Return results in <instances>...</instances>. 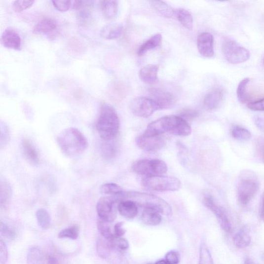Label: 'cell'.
I'll list each match as a JSON object with an SVG mask.
<instances>
[{
	"label": "cell",
	"mask_w": 264,
	"mask_h": 264,
	"mask_svg": "<svg viewBox=\"0 0 264 264\" xmlns=\"http://www.w3.org/2000/svg\"><path fill=\"white\" fill-rule=\"evenodd\" d=\"M48 264H58L57 260L53 256L48 257Z\"/></svg>",
	"instance_id": "51"
},
{
	"label": "cell",
	"mask_w": 264,
	"mask_h": 264,
	"mask_svg": "<svg viewBox=\"0 0 264 264\" xmlns=\"http://www.w3.org/2000/svg\"><path fill=\"white\" fill-rule=\"evenodd\" d=\"M120 202L128 200L136 204L144 206L145 208L152 209L160 214L170 216L172 214L170 205L164 200L153 194L138 191H122L113 196Z\"/></svg>",
	"instance_id": "4"
},
{
	"label": "cell",
	"mask_w": 264,
	"mask_h": 264,
	"mask_svg": "<svg viewBox=\"0 0 264 264\" xmlns=\"http://www.w3.org/2000/svg\"><path fill=\"white\" fill-rule=\"evenodd\" d=\"M57 26V22L54 19L51 18L43 19L34 27L33 33L34 34L50 33L55 30Z\"/></svg>",
	"instance_id": "22"
},
{
	"label": "cell",
	"mask_w": 264,
	"mask_h": 264,
	"mask_svg": "<svg viewBox=\"0 0 264 264\" xmlns=\"http://www.w3.org/2000/svg\"><path fill=\"white\" fill-rule=\"evenodd\" d=\"M119 201L113 196L101 197L97 204L99 219L112 223L116 219Z\"/></svg>",
	"instance_id": "9"
},
{
	"label": "cell",
	"mask_w": 264,
	"mask_h": 264,
	"mask_svg": "<svg viewBox=\"0 0 264 264\" xmlns=\"http://www.w3.org/2000/svg\"><path fill=\"white\" fill-rule=\"evenodd\" d=\"M254 122L257 127L261 130H264V119L262 117L257 116L254 118Z\"/></svg>",
	"instance_id": "49"
},
{
	"label": "cell",
	"mask_w": 264,
	"mask_h": 264,
	"mask_svg": "<svg viewBox=\"0 0 264 264\" xmlns=\"http://www.w3.org/2000/svg\"><path fill=\"white\" fill-rule=\"evenodd\" d=\"M130 109L138 117L148 118L159 110L156 103L149 97H138L132 100Z\"/></svg>",
	"instance_id": "10"
},
{
	"label": "cell",
	"mask_w": 264,
	"mask_h": 264,
	"mask_svg": "<svg viewBox=\"0 0 264 264\" xmlns=\"http://www.w3.org/2000/svg\"><path fill=\"white\" fill-rule=\"evenodd\" d=\"M79 235V228L76 226H73L63 229L59 234L60 238H68L76 240Z\"/></svg>",
	"instance_id": "36"
},
{
	"label": "cell",
	"mask_w": 264,
	"mask_h": 264,
	"mask_svg": "<svg viewBox=\"0 0 264 264\" xmlns=\"http://www.w3.org/2000/svg\"></svg>",
	"instance_id": "55"
},
{
	"label": "cell",
	"mask_w": 264,
	"mask_h": 264,
	"mask_svg": "<svg viewBox=\"0 0 264 264\" xmlns=\"http://www.w3.org/2000/svg\"><path fill=\"white\" fill-rule=\"evenodd\" d=\"M197 48L200 54L205 57H212L214 55V37L209 32H203L197 38Z\"/></svg>",
	"instance_id": "15"
},
{
	"label": "cell",
	"mask_w": 264,
	"mask_h": 264,
	"mask_svg": "<svg viewBox=\"0 0 264 264\" xmlns=\"http://www.w3.org/2000/svg\"><path fill=\"white\" fill-rule=\"evenodd\" d=\"M118 211L121 215L128 219H134L139 212L137 204L128 200H122L119 203Z\"/></svg>",
	"instance_id": "20"
},
{
	"label": "cell",
	"mask_w": 264,
	"mask_h": 264,
	"mask_svg": "<svg viewBox=\"0 0 264 264\" xmlns=\"http://www.w3.org/2000/svg\"><path fill=\"white\" fill-rule=\"evenodd\" d=\"M113 249L112 243L105 238H99L97 240L96 250L100 258L104 259H108Z\"/></svg>",
	"instance_id": "29"
},
{
	"label": "cell",
	"mask_w": 264,
	"mask_h": 264,
	"mask_svg": "<svg viewBox=\"0 0 264 264\" xmlns=\"http://www.w3.org/2000/svg\"><path fill=\"white\" fill-rule=\"evenodd\" d=\"M204 205L209 209L217 218L221 226L226 232L231 230L232 226L224 210L218 205L211 195L205 196L203 199Z\"/></svg>",
	"instance_id": "12"
},
{
	"label": "cell",
	"mask_w": 264,
	"mask_h": 264,
	"mask_svg": "<svg viewBox=\"0 0 264 264\" xmlns=\"http://www.w3.org/2000/svg\"><path fill=\"white\" fill-rule=\"evenodd\" d=\"M123 223L119 222L113 226V234L115 238L121 237L125 233V230L123 228Z\"/></svg>",
	"instance_id": "48"
},
{
	"label": "cell",
	"mask_w": 264,
	"mask_h": 264,
	"mask_svg": "<svg viewBox=\"0 0 264 264\" xmlns=\"http://www.w3.org/2000/svg\"><path fill=\"white\" fill-rule=\"evenodd\" d=\"M142 222L148 226H155L161 223L162 218L157 211L149 208H145L141 217Z\"/></svg>",
	"instance_id": "25"
},
{
	"label": "cell",
	"mask_w": 264,
	"mask_h": 264,
	"mask_svg": "<svg viewBox=\"0 0 264 264\" xmlns=\"http://www.w3.org/2000/svg\"><path fill=\"white\" fill-rule=\"evenodd\" d=\"M123 26L119 23H111L100 31L102 38L108 40H113L119 38L122 33Z\"/></svg>",
	"instance_id": "19"
},
{
	"label": "cell",
	"mask_w": 264,
	"mask_h": 264,
	"mask_svg": "<svg viewBox=\"0 0 264 264\" xmlns=\"http://www.w3.org/2000/svg\"><path fill=\"white\" fill-rule=\"evenodd\" d=\"M158 67L155 65H148L142 68L139 73L142 81L148 84L155 83L158 80Z\"/></svg>",
	"instance_id": "17"
},
{
	"label": "cell",
	"mask_w": 264,
	"mask_h": 264,
	"mask_svg": "<svg viewBox=\"0 0 264 264\" xmlns=\"http://www.w3.org/2000/svg\"><path fill=\"white\" fill-rule=\"evenodd\" d=\"M34 2V1H15L13 4V7L16 12L20 13L30 8Z\"/></svg>",
	"instance_id": "39"
},
{
	"label": "cell",
	"mask_w": 264,
	"mask_h": 264,
	"mask_svg": "<svg viewBox=\"0 0 264 264\" xmlns=\"http://www.w3.org/2000/svg\"><path fill=\"white\" fill-rule=\"evenodd\" d=\"M1 193H0V204L1 209H6L9 205L11 196H12V190L10 184L5 180H1Z\"/></svg>",
	"instance_id": "27"
},
{
	"label": "cell",
	"mask_w": 264,
	"mask_h": 264,
	"mask_svg": "<svg viewBox=\"0 0 264 264\" xmlns=\"http://www.w3.org/2000/svg\"><path fill=\"white\" fill-rule=\"evenodd\" d=\"M149 98L157 105L159 110L173 107L176 102L175 96L170 92L160 88H153L149 90Z\"/></svg>",
	"instance_id": "13"
},
{
	"label": "cell",
	"mask_w": 264,
	"mask_h": 264,
	"mask_svg": "<svg viewBox=\"0 0 264 264\" xmlns=\"http://www.w3.org/2000/svg\"><path fill=\"white\" fill-rule=\"evenodd\" d=\"M231 135L234 139L239 142L250 140L251 134L247 129L239 125H234L231 129Z\"/></svg>",
	"instance_id": "33"
},
{
	"label": "cell",
	"mask_w": 264,
	"mask_h": 264,
	"mask_svg": "<svg viewBox=\"0 0 264 264\" xmlns=\"http://www.w3.org/2000/svg\"><path fill=\"white\" fill-rule=\"evenodd\" d=\"M133 171L137 174L152 177L163 176L167 171V166L165 162L160 159H141L133 165Z\"/></svg>",
	"instance_id": "7"
},
{
	"label": "cell",
	"mask_w": 264,
	"mask_h": 264,
	"mask_svg": "<svg viewBox=\"0 0 264 264\" xmlns=\"http://www.w3.org/2000/svg\"><path fill=\"white\" fill-rule=\"evenodd\" d=\"M250 82V79L245 78L241 81L237 87V96L239 101L242 103H245L248 101L247 88Z\"/></svg>",
	"instance_id": "35"
},
{
	"label": "cell",
	"mask_w": 264,
	"mask_h": 264,
	"mask_svg": "<svg viewBox=\"0 0 264 264\" xmlns=\"http://www.w3.org/2000/svg\"><path fill=\"white\" fill-rule=\"evenodd\" d=\"M0 232L2 235L8 238L12 239L15 236V232L2 222L1 223V226H0Z\"/></svg>",
	"instance_id": "46"
},
{
	"label": "cell",
	"mask_w": 264,
	"mask_h": 264,
	"mask_svg": "<svg viewBox=\"0 0 264 264\" xmlns=\"http://www.w3.org/2000/svg\"><path fill=\"white\" fill-rule=\"evenodd\" d=\"M224 97V90L221 87H217L209 92L204 100L205 108L209 110H213L221 104Z\"/></svg>",
	"instance_id": "16"
},
{
	"label": "cell",
	"mask_w": 264,
	"mask_h": 264,
	"mask_svg": "<svg viewBox=\"0 0 264 264\" xmlns=\"http://www.w3.org/2000/svg\"><path fill=\"white\" fill-rule=\"evenodd\" d=\"M135 142L142 151L148 152L157 151L166 144V141L162 135L149 136L145 134L138 136Z\"/></svg>",
	"instance_id": "11"
},
{
	"label": "cell",
	"mask_w": 264,
	"mask_h": 264,
	"mask_svg": "<svg viewBox=\"0 0 264 264\" xmlns=\"http://www.w3.org/2000/svg\"><path fill=\"white\" fill-rule=\"evenodd\" d=\"M10 139L9 130L7 125L5 123L1 124V148L5 147L9 142Z\"/></svg>",
	"instance_id": "42"
},
{
	"label": "cell",
	"mask_w": 264,
	"mask_h": 264,
	"mask_svg": "<svg viewBox=\"0 0 264 264\" xmlns=\"http://www.w3.org/2000/svg\"><path fill=\"white\" fill-rule=\"evenodd\" d=\"M98 231L103 238L113 243L115 237L112 232L110 223L103 221L98 219L97 221Z\"/></svg>",
	"instance_id": "32"
},
{
	"label": "cell",
	"mask_w": 264,
	"mask_h": 264,
	"mask_svg": "<svg viewBox=\"0 0 264 264\" xmlns=\"http://www.w3.org/2000/svg\"><path fill=\"white\" fill-rule=\"evenodd\" d=\"M36 217L38 224L41 228L47 229L49 227L51 219L47 210L43 209L38 210L36 213Z\"/></svg>",
	"instance_id": "34"
},
{
	"label": "cell",
	"mask_w": 264,
	"mask_h": 264,
	"mask_svg": "<svg viewBox=\"0 0 264 264\" xmlns=\"http://www.w3.org/2000/svg\"><path fill=\"white\" fill-rule=\"evenodd\" d=\"M175 13L181 24L186 29L191 30L193 28V18L189 10L185 8H179Z\"/></svg>",
	"instance_id": "30"
},
{
	"label": "cell",
	"mask_w": 264,
	"mask_h": 264,
	"mask_svg": "<svg viewBox=\"0 0 264 264\" xmlns=\"http://www.w3.org/2000/svg\"><path fill=\"white\" fill-rule=\"evenodd\" d=\"M260 189V183L256 177L252 175L244 176L237 186V198L242 206L247 205L256 196Z\"/></svg>",
	"instance_id": "6"
},
{
	"label": "cell",
	"mask_w": 264,
	"mask_h": 264,
	"mask_svg": "<svg viewBox=\"0 0 264 264\" xmlns=\"http://www.w3.org/2000/svg\"><path fill=\"white\" fill-rule=\"evenodd\" d=\"M247 107L252 111L264 112V98L249 103Z\"/></svg>",
	"instance_id": "45"
},
{
	"label": "cell",
	"mask_w": 264,
	"mask_h": 264,
	"mask_svg": "<svg viewBox=\"0 0 264 264\" xmlns=\"http://www.w3.org/2000/svg\"><path fill=\"white\" fill-rule=\"evenodd\" d=\"M162 36L161 34H156L144 43L137 52V55L142 56L146 53L156 49L162 44Z\"/></svg>",
	"instance_id": "24"
},
{
	"label": "cell",
	"mask_w": 264,
	"mask_h": 264,
	"mask_svg": "<svg viewBox=\"0 0 264 264\" xmlns=\"http://www.w3.org/2000/svg\"><path fill=\"white\" fill-rule=\"evenodd\" d=\"M118 144L115 139L109 141H103L101 147V154L106 159H112L117 154Z\"/></svg>",
	"instance_id": "23"
},
{
	"label": "cell",
	"mask_w": 264,
	"mask_h": 264,
	"mask_svg": "<svg viewBox=\"0 0 264 264\" xmlns=\"http://www.w3.org/2000/svg\"><path fill=\"white\" fill-rule=\"evenodd\" d=\"M154 264H169L166 260H160L155 262Z\"/></svg>",
	"instance_id": "52"
},
{
	"label": "cell",
	"mask_w": 264,
	"mask_h": 264,
	"mask_svg": "<svg viewBox=\"0 0 264 264\" xmlns=\"http://www.w3.org/2000/svg\"><path fill=\"white\" fill-rule=\"evenodd\" d=\"M222 47L225 59L229 63L242 64L250 59L249 51L230 38H224Z\"/></svg>",
	"instance_id": "5"
},
{
	"label": "cell",
	"mask_w": 264,
	"mask_h": 264,
	"mask_svg": "<svg viewBox=\"0 0 264 264\" xmlns=\"http://www.w3.org/2000/svg\"><path fill=\"white\" fill-rule=\"evenodd\" d=\"M101 191L103 193L110 194L112 196H115L123 191L121 187L117 184L113 183L103 185L101 188Z\"/></svg>",
	"instance_id": "37"
},
{
	"label": "cell",
	"mask_w": 264,
	"mask_h": 264,
	"mask_svg": "<svg viewBox=\"0 0 264 264\" xmlns=\"http://www.w3.org/2000/svg\"><path fill=\"white\" fill-rule=\"evenodd\" d=\"M53 6L57 10L64 12L70 8L72 2L69 0H62V1H52Z\"/></svg>",
	"instance_id": "43"
},
{
	"label": "cell",
	"mask_w": 264,
	"mask_h": 264,
	"mask_svg": "<svg viewBox=\"0 0 264 264\" xmlns=\"http://www.w3.org/2000/svg\"><path fill=\"white\" fill-rule=\"evenodd\" d=\"M23 152L28 162L34 165L39 163L40 158L37 149L28 139H23L22 141Z\"/></svg>",
	"instance_id": "18"
},
{
	"label": "cell",
	"mask_w": 264,
	"mask_h": 264,
	"mask_svg": "<svg viewBox=\"0 0 264 264\" xmlns=\"http://www.w3.org/2000/svg\"><path fill=\"white\" fill-rule=\"evenodd\" d=\"M101 9L103 16L108 20H113L117 16L118 4L117 1H103L101 2Z\"/></svg>",
	"instance_id": "28"
},
{
	"label": "cell",
	"mask_w": 264,
	"mask_h": 264,
	"mask_svg": "<svg viewBox=\"0 0 264 264\" xmlns=\"http://www.w3.org/2000/svg\"><path fill=\"white\" fill-rule=\"evenodd\" d=\"M57 143L63 153L69 157H75L85 152L88 146L84 135L75 128L66 129L57 138Z\"/></svg>",
	"instance_id": "2"
},
{
	"label": "cell",
	"mask_w": 264,
	"mask_h": 264,
	"mask_svg": "<svg viewBox=\"0 0 264 264\" xmlns=\"http://www.w3.org/2000/svg\"><path fill=\"white\" fill-rule=\"evenodd\" d=\"M191 129L187 121L178 116H168L155 120L148 125L144 134L149 136L162 135L165 133L187 136Z\"/></svg>",
	"instance_id": "1"
},
{
	"label": "cell",
	"mask_w": 264,
	"mask_h": 264,
	"mask_svg": "<svg viewBox=\"0 0 264 264\" xmlns=\"http://www.w3.org/2000/svg\"><path fill=\"white\" fill-rule=\"evenodd\" d=\"M199 264H213V260L209 249L204 245L200 249Z\"/></svg>",
	"instance_id": "38"
},
{
	"label": "cell",
	"mask_w": 264,
	"mask_h": 264,
	"mask_svg": "<svg viewBox=\"0 0 264 264\" xmlns=\"http://www.w3.org/2000/svg\"><path fill=\"white\" fill-rule=\"evenodd\" d=\"M245 264H255L253 261L249 258H247L244 262Z\"/></svg>",
	"instance_id": "53"
},
{
	"label": "cell",
	"mask_w": 264,
	"mask_h": 264,
	"mask_svg": "<svg viewBox=\"0 0 264 264\" xmlns=\"http://www.w3.org/2000/svg\"><path fill=\"white\" fill-rule=\"evenodd\" d=\"M151 3L157 12L165 17L170 18L175 14L174 9L163 1H152Z\"/></svg>",
	"instance_id": "31"
},
{
	"label": "cell",
	"mask_w": 264,
	"mask_h": 264,
	"mask_svg": "<svg viewBox=\"0 0 264 264\" xmlns=\"http://www.w3.org/2000/svg\"><path fill=\"white\" fill-rule=\"evenodd\" d=\"M251 236L249 229L243 226L236 232L233 237V242L235 247L240 249L247 247L251 243Z\"/></svg>",
	"instance_id": "21"
},
{
	"label": "cell",
	"mask_w": 264,
	"mask_h": 264,
	"mask_svg": "<svg viewBox=\"0 0 264 264\" xmlns=\"http://www.w3.org/2000/svg\"><path fill=\"white\" fill-rule=\"evenodd\" d=\"M260 216L261 220L264 222V192L262 197Z\"/></svg>",
	"instance_id": "50"
},
{
	"label": "cell",
	"mask_w": 264,
	"mask_h": 264,
	"mask_svg": "<svg viewBox=\"0 0 264 264\" xmlns=\"http://www.w3.org/2000/svg\"><path fill=\"white\" fill-rule=\"evenodd\" d=\"M112 244L114 249L119 251L127 250L129 247V244L127 239L122 237L114 238Z\"/></svg>",
	"instance_id": "41"
},
{
	"label": "cell",
	"mask_w": 264,
	"mask_h": 264,
	"mask_svg": "<svg viewBox=\"0 0 264 264\" xmlns=\"http://www.w3.org/2000/svg\"><path fill=\"white\" fill-rule=\"evenodd\" d=\"M166 260L169 264H178L180 262V257L178 252L170 251L166 256Z\"/></svg>",
	"instance_id": "47"
},
{
	"label": "cell",
	"mask_w": 264,
	"mask_h": 264,
	"mask_svg": "<svg viewBox=\"0 0 264 264\" xmlns=\"http://www.w3.org/2000/svg\"><path fill=\"white\" fill-rule=\"evenodd\" d=\"M179 115L180 117L186 121L192 120L198 117L199 112L193 109H184L181 111Z\"/></svg>",
	"instance_id": "40"
},
{
	"label": "cell",
	"mask_w": 264,
	"mask_h": 264,
	"mask_svg": "<svg viewBox=\"0 0 264 264\" xmlns=\"http://www.w3.org/2000/svg\"><path fill=\"white\" fill-rule=\"evenodd\" d=\"M142 185L157 191H177L181 188V182L178 178L163 176L146 177L142 180Z\"/></svg>",
	"instance_id": "8"
},
{
	"label": "cell",
	"mask_w": 264,
	"mask_h": 264,
	"mask_svg": "<svg viewBox=\"0 0 264 264\" xmlns=\"http://www.w3.org/2000/svg\"><path fill=\"white\" fill-rule=\"evenodd\" d=\"M8 259V251L5 243L2 239L0 240V263L6 264Z\"/></svg>",
	"instance_id": "44"
},
{
	"label": "cell",
	"mask_w": 264,
	"mask_h": 264,
	"mask_svg": "<svg viewBox=\"0 0 264 264\" xmlns=\"http://www.w3.org/2000/svg\"><path fill=\"white\" fill-rule=\"evenodd\" d=\"M262 62H263V65L264 66V56L263 57Z\"/></svg>",
	"instance_id": "54"
},
{
	"label": "cell",
	"mask_w": 264,
	"mask_h": 264,
	"mask_svg": "<svg viewBox=\"0 0 264 264\" xmlns=\"http://www.w3.org/2000/svg\"><path fill=\"white\" fill-rule=\"evenodd\" d=\"M119 127V119L115 109L108 103H102L96 123V128L101 139L103 141L115 139Z\"/></svg>",
	"instance_id": "3"
},
{
	"label": "cell",
	"mask_w": 264,
	"mask_h": 264,
	"mask_svg": "<svg viewBox=\"0 0 264 264\" xmlns=\"http://www.w3.org/2000/svg\"><path fill=\"white\" fill-rule=\"evenodd\" d=\"M27 264H48V258L39 248L30 249L27 255Z\"/></svg>",
	"instance_id": "26"
},
{
	"label": "cell",
	"mask_w": 264,
	"mask_h": 264,
	"mask_svg": "<svg viewBox=\"0 0 264 264\" xmlns=\"http://www.w3.org/2000/svg\"><path fill=\"white\" fill-rule=\"evenodd\" d=\"M1 42L6 48L20 51L21 47V39L16 30L12 28H8L3 32Z\"/></svg>",
	"instance_id": "14"
}]
</instances>
